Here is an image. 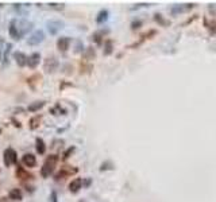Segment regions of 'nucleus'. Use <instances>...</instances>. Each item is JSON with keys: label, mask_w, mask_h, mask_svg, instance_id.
Wrapping results in <instances>:
<instances>
[{"label": "nucleus", "mask_w": 216, "mask_h": 202, "mask_svg": "<svg viewBox=\"0 0 216 202\" xmlns=\"http://www.w3.org/2000/svg\"><path fill=\"white\" fill-rule=\"evenodd\" d=\"M0 43H2V45H3V43H4V40H3L2 38H0Z\"/></svg>", "instance_id": "cd10ccee"}, {"label": "nucleus", "mask_w": 216, "mask_h": 202, "mask_svg": "<svg viewBox=\"0 0 216 202\" xmlns=\"http://www.w3.org/2000/svg\"><path fill=\"white\" fill-rule=\"evenodd\" d=\"M69 45H70V38L68 37H61L57 39V47H58L59 51L65 53V51L69 48Z\"/></svg>", "instance_id": "1a4fd4ad"}, {"label": "nucleus", "mask_w": 216, "mask_h": 202, "mask_svg": "<svg viewBox=\"0 0 216 202\" xmlns=\"http://www.w3.org/2000/svg\"><path fill=\"white\" fill-rule=\"evenodd\" d=\"M64 22L59 20V19H54V20H49L46 23V30L50 32L51 35H57V32H59L64 28Z\"/></svg>", "instance_id": "f03ea898"}, {"label": "nucleus", "mask_w": 216, "mask_h": 202, "mask_svg": "<svg viewBox=\"0 0 216 202\" xmlns=\"http://www.w3.org/2000/svg\"><path fill=\"white\" fill-rule=\"evenodd\" d=\"M107 19H108V11L107 10H103V11H100V12H99L96 20H97V23H104Z\"/></svg>", "instance_id": "f3484780"}, {"label": "nucleus", "mask_w": 216, "mask_h": 202, "mask_svg": "<svg viewBox=\"0 0 216 202\" xmlns=\"http://www.w3.org/2000/svg\"><path fill=\"white\" fill-rule=\"evenodd\" d=\"M39 121H40V116H37V117H32L31 120H30V127H31L32 129L37 128L38 125H39Z\"/></svg>", "instance_id": "6ab92c4d"}, {"label": "nucleus", "mask_w": 216, "mask_h": 202, "mask_svg": "<svg viewBox=\"0 0 216 202\" xmlns=\"http://www.w3.org/2000/svg\"><path fill=\"white\" fill-rule=\"evenodd\" d=\"M93 40L97 43V45H100V43H101V34H100V32L93 34Z\"/></svg>", "instance_id": "412c9836"}, {"label": "nucleus", "mask_w": 216, "mask_h": 202, "mask_svg": "<svg viewBox=\"0 0 216 202\" xmlns=\"http://www.w3.org/2000/svg\"><path fill=\"white\" fill-rule=\"evenodd\" d=\"M16 177H18L19 179H28L31 175L27 174V172L24 171L23 167H18V168H16Z\"/></svg>", "instance_id": "dca6fc26"}, {"label": "nucleus", "mask_w": 216, "mask_h": 202, "mask_svg": "<svg viewBox=\"0 0 216 202\" xmlns=\"http://www.w3.org/2000/svg\"><path fill=\"white\" fill-rule=\"evenodd\" d=\"M82 187V179L81 178H76L69 183V190L70 193H77L80 189Z\"/></svg>", "instance_id": "f8f14e48"}, {"label": "nucleus", "mask_w": 216, "mask_h": 202, "mask_svg": "<svg viewBox=\"0 0 216 202\" xmlns=\"http://www.w3.org/2000/svg\"><path fill=\"white\" fill-rule=\"evenodd\" d=\"M22 162H23V164L26 167H34L35 164H37V158H35V155H32V154H24L23 158H22Z\"/></svg>", "instance_id": "9d476101"}, {"label": "nucleus", "mask_w": 216, "mask_h": 202, "mask_svg": "<svg viewBox=\"0 0 216 202\" xmlns=\"http://www.w3.org/2000/svg\"><path fill=\"white\" fill-rule=\"evenodd\" d=\"M81 202H84V201H81Z\"/></svg>", "instance_id": "c85d7f7f"}, {"label": "nucleus", "mask_w": 216, "mask_h": 202, "mask_svg": "<svg viewBox=\"0 0 216 202\" xmlns=\"http://www.w3.org/2000/svg\"><path fill=\"white\" fill-rule=\"evenodd\" d=\"M43 39H45V32H43L42 30H35V31L27 38V45L37 46V45H39V43H42Z\"/></svg>", "instance_id": "20e7f679"}, {"label": "nucleus", "mask_w": 216, "mask_h": 202, "mask_svg": "<svg viewBox=\"0 0 216 202\" xmlns=\"http://www.w3.org/2000/svg\"><path fill=\"white\" fill-rule=\"evenodd\" d=\"M45 104H46L45 101H35V102H31L27 109H28L30 112H38V110H40L43 107H45Z\"/></svg>", "instance_id": "2eb2a0df"}, {"label": "nucleus", "mask_w": 216, "mask_h": 202, "mask_svg": "<svg viewBox=\"0 0 216 202\" xmlns=\"http://www.w3.org/2000/svg\"><path fill=\"white\" fill-rule=\"evenodd\" d=\"M2 55H3V53H2V48H0V59H2Z\"/></svg>", "instance_id": "bb28decb"}, {"label": "nucleus", "mask_w": 216, "mask_h": 202, "mask_svg": "<svg viewBox=\"0 0 216 202\" xmlns=\"http://www.w3.org/2000/svg\"><path fill=\"white\" fill-rule=\"evenodd\" d=\"M16 23H18V19H12V20L10 22V27H8V32H10L11 38H14L15 40H19V39H20V35H19L18 26H16Z\"/></svg>", "instance_id": "0eeeda50"}, {"label": "nucleus", "mask_w": 216, "mask_h": 202, "mask_svg": "<svg viewBox=\"0 0 216 202\" xmlns=\"http://www.w3.org/2000/svg\"><path fill=\"white\" fill-rule=\"evenodd\" d=\"M73 151H74V147H70V148H69V151H66V152H65L64 159H68V158H69V155L73 152Z\"/></svg>", "instance_id": "b1692460"}, {"label": "nucleus", "mask_w": 216, "mask_h": 202, "mask_svg": "<svg viewBox=\"0 0 216 202\" xmlns=\"http://www.w3.org/2000/svg\"><path fill=\"white\" fill-rule=\"evenodd\" d=\"M8 197H10L11 199H14V201H22V198H23V194H22V190L20 189H12V190L10 191V194H8Z\"/></svg>", "instance_id": "4468645a"}, {"label": "nucleus", "mask_w": 216, "mask_h": 202, "mask_svg": "<svg viewBox=\"0 0 216 202\" xmlns=\"http://www.w3.org/2000/svg\"><path fill=\"white\" fill-rule=\"evenodd\" d=\"M19 23H20V26H18V23H16V26H18L19 35H20V38H22V35L26 34V32H28L30 30H31L32 23H31V22H27V20H20Z\"/></svg>", "instance_id": "9b49d317"}, {"label": "nucleus", "mask_w": 216, "mask_h": 202, "mask_svg": "<svg viewBox=\"0 0 216 202\" xmlns=\"http://www.w3.org/2000/svg\"><path fill=\"white\" fill-rule=\"evenodd\" d=\"M50 7L58 8V10H62V8H64V4H56V3H50Z\"/></svg>", "instance_id": "a878e982"}, {"label": "nucleus", "mask_w": 216, "mask_h": 202, "mask_svg": "<svg viewBox=\"0 0 216 202\" xmlns=\"http://www.w3.org/2000/svg\"><path fill=\"white\" fill-rule=\"evenodd\" d=\"M57 163H58V155H56V154L49 155L47 158H46L45 163H43L42 168H40V175H42L43 178L50 177L54 172V170H56Z\"/></svg>", "instance_id": "f257e3e1"}, {"label": "nucleus", "mask_w": 216, "mask_h": 202, "mask_svg": "<svg viewBox=\"0 0 216 202\" xmlns=\"http://www.w3.org/2000/svg\"><path fill=\"white\" fill-rule=\"evenodd\" d=\"M35 148H37V152L39 155H43L46 152V144L40 137H37V140H35Z\"/></svg>", "instance_id": "ddd939ff"}, {"label": "nucleus", "mask_w": 216, "mask_h": 202, "mask_svg": "<svg viewBox=\"0 0 216 202\" xmlns=\"http://www.w3.org/2000/svg\"><path fill=\"white\" fill-rule=\"evenodd\" d=\"M58 59L54 58V57H49L45 59V65H43V69L46 73H54L58 69Z\"/></svg>", "instance_id": "39448f33"}, {"label": "nucleus", "mask_w": 216, "mask_h": 202, "mask_svg": "<svg viewBox=\"0 0 216 202\" xmlns=\"http://www.w3.org/2000/svg\"><path fill=\"white\" fill-rule=\"evenodd\" d=\"M14 59H15L16 65L20 67H23L24 65H27V55L24 53H22V51H14Z\"/></svg>", "instance_id": "6e6552de"}, {"label": "nucleus", "mask_w": 216, "mask_h": 202, "mask_svg": "<svg viewBox=\"0 0 216 202\" xmlns=\"http://www.w3.org/2000/svg\"><path fill=\"white\" fill-rule=\"evenodd\" d=\"M50 202H58V198H57V193H56V191H51V194H50Z\"/></svg>", "instance_id": "4be33fe9"}, {"label": "nucleus", "mask_w": 216, "mask_h": 202, "mask_svg": "<svg viewBox=\"0 0 216 202\" xmlns=\"http://www.w3.org/2000/svg\"><path fill=\"white\" fill-rule=\"evenodd\" d=\"M105 48H107V50H105L104 53H105V54H107V55H108V54H110L111 51H112V45H111V43L108 42V43H107V47H105Z\"/></svg>", "instance_id": "393cba45"}, {"label": "nucleus", "mask_w": 216, "mask_h": 202, "mask_svg": "<svg viewBox=\"0 0 216 202\" xmlns=\"http://www.w3.org/2000/svg\"><path fill=\"white\" fill-rule=\"evenodd\" d=\"M94 55H96V53H94L93 47H86L85 53H84V57H85V59H93Z\"/></svg>", "instance_id": "a211bd4d"}, {"label": "nucleus", "mask_w": 216, "mask_h": 202, "mask_svg": "<svg viewBox=\"0 0 216 202\" xmlns=\"http://www.w3.org/2000/svg\"><path fill=\"white\" fill-rule=\"evenodd\" d=\"M40 62V54L39 53H32L31 55L27 57V66L30 69H35Z\"/></svg>", "instance_id": "423d86ee"}, {"label": "nucleus", "mask_w": 216, "mask_h": 202, "mask_svg": "<svg viewBox=\"0 0 216 202\" xmlns=\"http://www.w3.org/2000/svg\"><path fill=\"white\" fill-rule=\"evenodd\" d=\"M11 47H12V45H11V43H7V46H5V50H4V54H3V58H4V61H5V65H7L8 54H10V51H11Z\"/></svg>", "instance_id": "aec40b11"}, {"label": "nucleus", "mask_w": 216, "mask_h": 202, "mask_svg": "<svg viewBox=\"0 0 216 202\" xmlns=\"http://www.w3.org/2000/svg\"><path fill=\"white\" fill-rule=\"evenodd\" d=\"M76 53H80V51H82V43L81 42H78L77 45H76Z\"/></svg>", "instance_id": "5701e85b"}, {"label": "nucleus", "mask_w": 216, "mask_h": 202, "mask_svg": "<svg viewBox=\"0 0 216 202\" xmlns=\"http://www.w3.org/2000/svg\"><path fill=\"white\" fill-rule=\"evenodd\" d=\"M3 160H4L5 167H10L11 164H15L16 160H18V158H16V151L11 147L5 148L4 154H3Z\"/></svg>", "instance_id": "7ed1b4c3"}]
</instances>
